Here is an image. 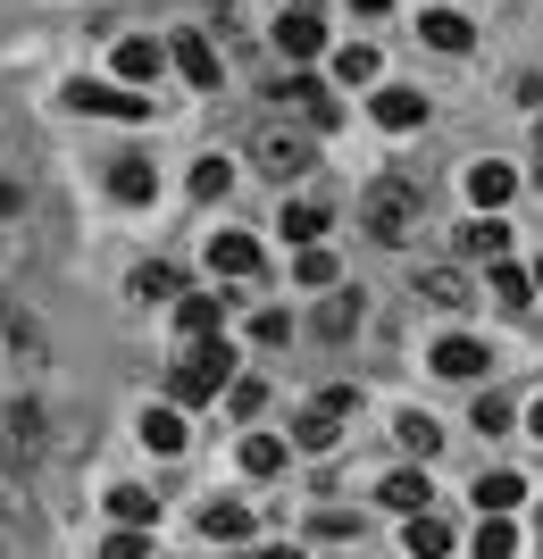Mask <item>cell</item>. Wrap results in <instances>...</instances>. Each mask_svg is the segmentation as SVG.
<instances>
[{
  "label": "cell",
  "instance_id": "obj_1",
  "mask_svg": "<svg viewBox=\"0 0 543 559\" xmlns=\"http://www.w3.org/2000/svg\"><path fill=\"white\" fill-rule=\"evenodd\" d=\"M217 384H235V350H226V334L185 343V359H176V376H167V393L185 401V409H201V401H217Z\"/></svg>",
  "mask_w": 543,
  "mask_h": 559
},
{
  "label": "cell",
  "instance_id": "obj_2",
  "mask_svg": "<svg viewBox=\"0 0 543 559\" xmlns=\"http://www.w3.org/2000/svg\"><path fill=\"white\" fill-rule=\"evenodd\" d=\"M359 226L377 234V242H410L418 234V185L410 176H377V185L359 192Z\"/></svg>",
  "mask_w": 543,
  "mask_h": 559
},
{
  "label": "cell",
  "instance_id": "obj_3",
  "mask_svg": "<svg viewBox=\"0 0 543 559\" xmlns=\"http://www.w3.org/2000/svg\"><path fill=\"white\" fill-rule=\"evenodd\" d=\"M251 159H260L276 185H293V176L318 167V151H309V134H293V126H260V134H251Z\"/></svg>",
  "mask_w": 543,
  "mask_h": 559
},
{
  "label": "cell",
  "instance_id": "obj_4",
  "mask_svg": "<svg viewBox=\"0 0 543 559\" xmlns=\"http://www.w3.org/2000/svg\"><path fill=\"white\" fill-rule=\"evenodd\" d=\"M0 451H9V460L17 467H43V409H34V401H9V418H0Z\"/></svg>",
  "mask_w": 543,
  "mask_h": 559
},
{
  "label": "cell",
  "instance_id": "obj_5",
  "mask_svg": "<svg viewBox=\"0 0 543 559\" xmlns=\"http://www.w3.org/2000/svg\"><path fill=\"white\" fill-rule=\"evenodd\" d=\"M75 109H84V117H151V100H142V84H126V75H118V84H75Z\"/></svg>",
  "mask_w": 543,
  "mask_h": 559
},
{
  "label": "cell",
  "instance_id": "obj_6",
  "mask_svg": "<svg viewBox=\"0 0 543 559\" xmlns=\"http://www.w3.org/2000/svg\"><path fill=\"white\" fill-rule=\"evenodd\" d=\"M276 100L309 117V134H334V126H343V109L327 100V84H318V75H284V93H276Z\"/></svg>",
  "mask_w": 543,
  "mask_h": 559
},
{
  "label": "cell",
  "instance_id": "obj_7",
  "mask_svg": "<svg viewBox=\"0 0 543 559\" xmlns=\"http://www.w3.org/2000/svg\"><path fill=\"white\" fill-rule=\"evenodd\" d=\"M451 251H460V259H485V267H494V259H501V251H510V226H501V217H494V210H476V217H469V226L451 234Z\"/></svg>",
  "mask_w": 543,
  "mask_h": 559
},
{
  "label": "cell",
  "instance_id": "obj_8",
  "mask_svg": "<svg viewBox=\"0 0 543 559\" xmlns=\"http://www.w3.org/2000/svg\"><path fill=\"white\" fill-rule=\"evenodd\" d=\"M176 326H185V343H210L226 326V301L217 293H176Z\"/></svg>",
  "mask_w": 543,
  "mask_h": 559
},
{
  "label": "cell",
  "instance_id": "obj_9",
  "mask_svg": "<svg viewBox=\"0 0 543 559\" xmlns=\"http://www.w3.org/2000/svg\"><path fill=\"white\" fill-rule=\"evenodd\" d=\"M210 267L217 276H260V242H251V234H210Z\"/></svg>",
  "mask_w": 543,
  "mask_h": 559
},
{
  "label": "cell",
  "instance_id": "obj_10",
  "mask_svg": "<svg viewBox=\"0 0 543 559\" xmlns=\"http://www.w3.org/2000/svg\"><path fill=\"white\" fill-rule=\"evenodd\" d=\"M176 68H185V84H201V93H217V50H210V34H176Z\"/></svg>",
  "mask_w": 543,
  "mask_h": 559
},
{
  "label": "cell",
  "instance_id": "obj_11",
  "mask_svg": "<svg viewBox=\"0 0 543 559\" xmlns=\"http://www.w3.org/2000/svg\"><path fill=\"white\" fill-rule=\"evenodd\" d=\"M418 117H426V93H410V84H385V93H377V126H385V134H410Z\"/></svg>",
  "mask_w": 543,
  "mask_h": 559
},
{
  "label": "cell",
  "instance_id": "obj_12",
  "mask_svg": "<svg viewBox=\"0 0 543 559\" xmlns=\"http://www.w3.org/2000/svg\"><path fill=\"white\" fill-rule=\"evenodd\" d=\"M494 359H485V343H469V334H444L435 343V376H485Z\"/></svg>",
  "mask_w": 543,
  "mask_h": 559
},
{
  "label": "cell",
  "instance_id": "obj_13",
  "mask_svg": "<svg viewBox=\"0 0 543 559\" xmlns=\"http://www.w3.org/2000/svg\"><path fill=\"white\" fill-rule=\"evenodd\" d=\"M418 301L426 309H469V276H460V267H426V276H418Z\"/></svg>",
  "mask_w": 543,
  "mask_h": 559
},
{
  "label": "cell",
  "instance_id": "obj_14",
  "mask_svg": "<svg viewBox=\"0 0 543 559\" xmlns=\"http://www.w3.org/2000/svg\"><path fill=\"white\" fill-rule=\"evenodd\" d=\"M318 43H327V34H318V17H309V9L276 17V50H284V59H318Z\"/></svg>",
  "mask_w": 543,
  "mask_h": 559
},
{
  "label": "cell",
  "instance_id": "obj_15",
  "mask_svg": "<svg viewBox=\"0 0 543 559\" xmlns=\"http://www.w3.org/2000/svg\"><path fill=\"white\" fill-rule=\"evenodd\" d=\"M109 192H118V201H160V176H151V159H109Z\"/></svg>",
  "mask_w": 543,
  "mask_h": 559
},
{
  "label": "cell",
  "instance_id": "obj_16",
  "mask_svg": "<svg viewBox=\"0 0 543 559\" xmlns=\"http://www.w3.org/2000/svg\"><path fill=\"white\" fill-rule=\"evenodd\" d=\"M201 535L210 543H251V510H243V501H210V510H201Z\"/></svg>",
  "mask_w": 543,
  "mask_h": 559
},
{
  "label": "cell",
  "instance_id": "obj_17",
  "mask_svg": "<svg viewBox=\"0 0 543 559\" xmlns=\"http://www.w3.org/2000/svg\"><path fill=\"white\" fill-rule=\"evenodd\" d=\"M510 185H519V176H510V167H494V159L469 167V201H476V210H501V201H510Z\"/></svg>",
  "mask_w": 543,
  "mask_h": 559
},
{
  "label": "cell",
  "instance_id": "obj_18",
  "mask_svg": "<svg viewBox=\"0 0 543 559\" xmlns=\"http://www.w3.org/2000/svg\"><path fill=\"white\" fill-rule=\"evenodd\" d=\"M377 501H385V510H402V518H418L426 501H435V485H426V476H385Z\"/></svg>",
  "mask_w": 543,
  "mask_h": 559
},
{
  "label": "cell",
  "instance_id": "obj_19",
  "mask_svg": "<svg viewBox=\"0 0 543 559\" xmlns=\"http://www.w3.org/2000/svg\"><path fill=\"white\" fill-rule=\"evenodd\" d=\"M176 293H185V276H176L167 259H142L134 267V301H176Z\"/></svg>",
  "mask_w": 543,
  "mask_h": 559
},
{
  "label": "cell",
  "instance_id": "obj_20",
  "mask_svg": "<svg viewBox=\"0 0 543 559\" xmlns=\"http://www.w3.org/2000/svg\"><path fill=\"white\" fill-rule=\"evenodd\" d=\"M418 34H426L435 50H469V17H460V9H426Z\"/></svg>",
  "mask_w": 543,
  "mask_h": 559
},
{
  "label": "cell",
  "instance_id": "obj_21",
  "mask_svg": "<svg viewBox=\"0 0 543 559\" xmlns=\"http://www.w3.org/2000/svg\"><path fill=\"white\" fill-rule=\"evenodd\" d=\"M393 435H402V451H418V460H435V451H444V435H435V418H426V409H402V418H393Z\"/></svg>",
  "mask_w": 543,
  "mask_h": 559
},
{
  "label": "cell",
  "instance_id": "obj_22",
  "mask_svg": "<svg viewBox=\"0 0 543 559\" xmlns=\"http://www.w3.org/2000/svg\"><path fill=\"white\" fill-rule=\"evenodd\" d=\"M527 485L510 476V467H494V476H476V510H519Z\"/></svg>",
  "mask_w": 543,
  "mask_h": 559
},
{
  "label": "cell",
  "instance_id": "obj_23",
  "mask_svg": "<svg viewBox=\"0 0 543 559\" xmlns=\"http://www.w3.org/2000/svg\"><path fill=\"white\" fill-rule=\"evenodd\" d=\"M293 443H302V451H334V443H343V418H334V409H309V418L293 426Z\"/></svg>",
  "mask_w": 543,
  "mask_h": 559
},
{
  "label": "cell",
  "instance_id": "obj_24",
  "mask_svg": "<svg viewBox=\"0 0 543 559\" xmlns=\"http://www.w3.org/2000/svg\"><path fill=\"white\" fill-rule=\"evenodd\" d=\"M494 301H501V309H527V301H535V276H527V267H510V259H494Z\"/></svg>",
  "mask_w": 543,
  "mask_h": 559
},
{
  "label": "cell",
  "instance_id": "obj_25",
  "mask_svg": "<svg viewBox=\"0 0 543 559\" xmlns=\"http://www.w3.org/2000/svg\"><path fill=\"white\" fill-rule=\"evenodd\" d=\"M118 75L126 84H160V43H118Z\"/></svg>",
  "mask_w": 543,
  "mask_h": 559
},
{
  "label": "cell",
  "instance_id": "obj_26",
  "mask_svg": "<svg viewBox=\"0 0 543 559\" xmlns=\"http://www.w3.org/2000/svg\"><path fill=\"white\" fill-rule=\"evenodd\" d=\"M318 334H327V343H343V334H359V293H334V301L318 309Z\"/></svg>",
  "mask_w": 543,
  "mask_h": 559
},
{
  "label": "cell",
  "instance_id": "obj_27",
  "mask_svg": "<svg viewBox=\"0 0 543 559\" xmlns=\"http://www.w3.org/2000/svg\"><path fill=\"white\" fill-rule=\"evenodd\" d=\"M109 518H118V526H151V518H160V501H151L142 485H118V492H109Z\"/></svg>",
  "mask_w": 543,
  "mask_h": 559
},
{
  "label": "cell",
  "instance_id": "obj_28",
  "mask_svg": "<svg viewBox=\"0 0 543 559\" xmlns=\"http://www.w3.org/2000/svg\"><path fill=\"white\" fill-rule=\"evenodd\" d=\"M327 234V210L318 201H284V242H318Z\"/></svg>",
  "mask_w": 543,
  "mask_h": 559
},
{
  "label": "cell",
  "instance_id": "obj_29",
  "mask_svg": "<svg viewBox=\"0 0 543 559\" xmlns=\"http://www.w3.org/2000/svg\"><path fill=\"white\" fill-rule=\"evenodd\" d=\"M142 443L160 451V460H167V451H185V418H176V409H151V418H142Z\"/></svg>",
  "mask_w": 543,
  "mask_h": 559
},
{
  "label": "cell",
  "instance_id": "obj_30",
  "mask_svg": "<svg viewBox=\"0 0 543 559\" xmlns=\"http://www.w3.org/2000/svg\"><path fill=\"white\" fill-rule=\"evenodd\" d=\"M276 467H284L276 435H243V476H276Z\"/></svg>",
  "mask_w": 543,
  "mask_h": 559
},
{
  "label": "cell",
  "instance_id": "obj_31",
  "mask_svg": "<svg viewBox=\"0 0 543 559\" xmlns=\"http://www.w3.org/2000/svg\"><path fill=\"white\" fill-rule=\"evenodd\" d=\"M334 75H343V84H377V50H368V43H343V50H334Z\"/></svg>",
  "mask_w": 543,
  "mask_h": 559
},
{
  "label": "cell",
  "instance_id": "obj_32",
  "mask_svg": "<svg viewBox=\"0 0 543 559\" xmlns=\"http://www.w3.org/2000/svg\"><path fill=\"white\" fill-rule=\"evenodd\" d=\"M293 276H302L309 293H327V284H334V251H318V242H302V259H293Z\"/></svg>",
  "mask_w": 543,
  "mask_h": 559
},
{
  "label": "cell",
  "instance_id": "obj_33",
  "mask_svg": "<svg viewBox=\"0 0 543 559\" xmlns=\"http://www.w3.org/2000/svg\"><path fill=\"white\" fill-rule=\"evenodd\" d=\"M226 185H235V167H226V159H201V167H192V201H226Z\"/></svg>",
  "mask_w": 543,
  "mask_h": 559
},
{
  "label": "cell",
  "instance_id": "obj_34",
  "mask_svg": "<svg viewBox=\"0 0 543 559\" xmlns=\"http://www.w3.org/2000/svg\"><path fill=\"white\" fill-rule=\"evenodd\" d=\"M260 401H268L260 376H235V384H226V409H235V418H260Z\"/></svg>",
  "mask_w": 543,
  "mask_h": 559
},
{
  "label": "cell",
  "instance_id": "obj_35",
  "mask_svg": "<svg viewBox=\"0 0 543 559\" xmlns=\"http://www.w3.org/2000/svg\"><path fill=\"white\" fill-rule=\"evenodd\" d=\"M410 551H451V526H444V518H410Z\"/></svg>",
  "mask_w": 543,
  "mask_h": 559
},
{
  "label": "cell",
  "instance_id": "obj_36",
  "mask_svg": "<svg viewBox=\"0 0 543 559\" xmlns=\"http://www.w3.org/2000/svg\"><path fill=\"white\" fill-rule=\"evenodd\" d=\"M501 426H510V401H501V393H476V435H501Z\"/></svg>",
  "mask_w": 543,
  "mask_h": 559
},
{
  "label": "cell",
  "instance_id": "obj_37",
  "mask_svg": "<svg viewBox=\"0 0 543 559\" xmlns=\"http://www.w3.org/2000/svg\"><path fill=\"white\" fill-rule=\"evenodd\" d=\"M101 551H109V559H142V551H151V535H142V526H118Z\"/></svg>",
  "mask_w": 543,
  "mask_h": 559
},
{
  "label": "cell",
  "instance_id": "obj_38",
  "mask_svg": "<svg viewBox=\"0 0 543 559\" xmlns=\"http://www.w3.org/2000/svg\"><path fill=\"white\" fill-rule=\"evenodd\" d=\"M284 334H293V318H284V309H260V318H251V343H284Z\"/></svg>",
  "mask_w": 543,
  "mask_h": 559
},
{
  "label": "cell",
  "instance_id": "obj_39",
  "mask_svg": "<svg viewBox=\"0 0 543 559\" xmlns=\"http://www.w3.org/2000/svg\"><path fill=\"white\" fill-rule=\"evenodd\" d=\"M309 543H352V518H334V510H327L318 526H309Z\"/></svg>",
  "mask_w": 543,
  "mask_h": 559
},
{
  "label": "cell",
  "instance_id": "obj_40",
  "mask_svg": "<svg viewBox=\"0 0 543 559\" xmlns=\"http://www.w3.org/2000/svg\"><path fill=\"white\" fill-rule=\"evenodd\" d=\"M25 210V185H17V176H0V217H17Z\"/></svg>",
  "mask_w": 543,
  "mask_h": 559
},
{
  "label": "cell",
  "instance_id": "obj_41",
  "mask_svg": "<svg viewBox=\"0 0 543 559\" xmlns=\"http://www.w3.org/2000/svg\"><path fill=\"white\" fill-rule=\"evenodd\" d=\"M352 9H359V17H385V9H393V0H352Z\"/></svg>",
  "mask_w": 543,
  "mask_h": 559
},
{
  "label": "cell",
  "instance_id": "obj_42",
  "mask_svg": "<svg viewBox=\"0 0 543 559\" xmlns=\"http://www.w3.org/2000/svg\"><path fill=\"white\" fill-rule=\"evenodd\" d=\"M527 435H535V443H543V401H535V409H527Z\"/></svg>",
  "mask_w": 543,
  "mask_h": 559
},
{
  "label": "cell",
  "instance_id": "obj_43",
  "mask_svg": "<svg viewBox=\"0 0 543 559\" xmlns=\"http://www.w3.org/2000/svg\"><path fill=\"white\" fill-rule=\"evenodd\" d=\"M535 176H543V134H535Z\"/></svg>",
  "mask_w": 543,
  "mask_h": 559
},
{
  "label": "cell",
  "instance_id": "obj_44",
  "mask_svg": "<svg viewBox=\"0 0 543 559\" xmlns=\"http://www.w3.org/2000/svg\"><path fill=\"white\" fill-rule=\"evenodd\" d=\"M535 293H543V267H535Z\"/></svg>",
  "mask_w": 543,
  "mask_h": 559
}]
</instances>
